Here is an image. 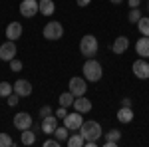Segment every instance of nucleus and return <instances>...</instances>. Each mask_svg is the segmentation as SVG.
<instances>
[{"instance_id":"1","label":"nucleus","mask_w":149,"mask_h":147,"mask_svg":"<svg viewBox=\"0 0 149 147\" xmlns=\"http://www.w3.org/2000/svg\"><path fill=\"white\" fill-rule=\"evenodd\" d=\"M81 72H84V78L88 79V82H100L102 76H103L102 64H100L97 60H93V58H88V60H86Z\"/></svg>"},{"instance_id":"2","label":"nucleus","mask_w":149,"mask_h":147,"mask_svg":"<svg viewBox=\"0 0 149 147\" xmlns=\"http://www.w3.org/2000/svg\"><path fill=\"white\" fill-rule=\"evenodd\" d=\"M80 133L81 137L86 139V141H97L100 137H102V125L97 123V121H93V119H90V121H84L80 127Z\"/></svg>"},{"instance_id":"3","label":"nucleus","mask_w":149,"mask_h":147,"mask_svg":"<svg viewBox=\"0 0 149 147\" xmlns=\"http://www.w3.org/2000/svg\"><path fill=\"white\" fill-rule=\"evenodd\" d=\"M80 54L84 58H93L97 54V38L92 34H86L80 40Z\"/></svg>"},{"instance_id":"4","label":"nucleus","mask_w":149,"mask_h":147,"mask_svg":"<svg viewBox=\"0 0 149 147\" xmlns=\"http://www.w3.org/2000/svg\"><path fill=\"white\" fill-rule=\"evenodd\" d=\"M42 34H44L46 40H60L64 36V26L60 22H48L42 30Z\"/></svg>"},{"instance_id":"5","label":"nucleus","mask_w":149,"mask_h":147,"mask_svg":"<svg viewBox=\"0 0 149 147\" xmlns=\"http://www.w3.org/2000/svg\"><path fill=\"white\" fill-rule=\"evenodd\" d=\"M131 70H133V76L139 78V79H147L149 78V62L145 60V58L135 60L133 66H131Z\"/></svg>"},{"instance_id":"6","label":"nucleus","mask_w":149,"mask_h":147,"mask_svg":"<svg viewBox=\"0 0 149 147\" xmlns=\"http://www.w3.org/2000/svg\"><path fill=\"white\" fill-rule=\"evenodd\" d=\"M81 115H84V113H80V111H76V109H74L72 113H68V115L64 117V125L68 127L70 131H76V129H80L81 123H84V117H81Z\"/></svg>"},{"instance_id":"7","label":"nucleus","mask_w":149,"mask_h":147,"mask_svg":"<svg viewBox=\"0 0 149 147\" xmlns=\"http://www.w3.org/2000/svg\"><path fill=\"white\" fill-rule=\"evenodd\" d=\"M34 123V119H32V115L26 111H20L14 115V127L18 129V131H24V129H30Z\"/></svg>"},{"instance_id":"8","label":"nucleus","mask_w":149,"mask_h":147,"mask_svg":"<svg viewBox=\"0 0 149 147\" xmlns=\"http://www.w3.org/2000/svg\"><path fill=\"white\" fill-rule=\"evenodd\" d=\"M70 91L76 95V98H80V95H86V90H88V86H86V78H70Z\"/></svg>"},{"instance_id":"9","label":"nucleus","mask_w":149,"mask_h":147,"mask_svg":"<svg viewBox=\"0 0 149 147\" xmlns=\"http://www.w3.org/2000/svg\"><path fill=\"white\" fill-rule=\"evenodd\" d=\"M40 12V6H38V0H22L20 4V14L24 18H32Z\"/></svg>"},{"instance_id":"10","label":"nucleus","mask_w":149,"mask_h":147,"mask_svg":"<svg viewBox=\"0 0 149 147\" xmlns=\"http://www.w3.org/2000/svg\"><path fill=\"white\" fill-rule=\"evenodd\" d=\"M14 58H16V44H14V40H8V42H4L0 46V60L10 62Z\"/></svg>"},{"instance_id":"11","label":"nucleus","mask_w":149,"mask_h":147,"mask_svg":"<svg viewBox=\"0 0 149 147\" xmlns=\"http://www.w3.org/2000/svg\"><path fill=\"white\" fill-rule=\"evenodd\" d=\"M56 127H58V117H56V113H52V115L44 117V119H42V123H40V129H42L44 133H48V135H54Z\"/></svg>"},{"instance_id":"12","label":"nucleus","mask_w":149,"mask_h":147,"mask_svg":"<svg viewBox=\"0 0 149 147\" xmlns=\"http://www.w3.org/2000/svg\"><path fill=\"white\" fill-rule=\"evenodd\" d=\"M14 93H18L20 98H28L32 93V84L28 79H16L14 82Z\"/></svg>"},{"instance_id":"13","label":"nucleus","mask_w":149,"mask_h":147,"mask_svg":"<svg viewBox=\"0 0 149 147\" xmlns=\"http://www.w3.org/2000/svg\"><path fill=\"white\" fill-rule=\"evenodd\" d=\"M127 48H129V38L127 36H119V38H115L113 46H111V52L117 54V56H121V54H125Z\"/></svg>"},{"instance_id":"14","label":"nucleus","mask_w":149,"mask_h":147,"mask_svg":"<svg viewBox=\"0 0 149 147\" xmlns=\"http://www.w3.org/2000/svg\"><path fill=\"white\" fill-rule=\"evenodd\" d=\"M76 111H80V113H90L92 111V102L86 98V95H80V98H76L74 100V105H72Z\"/></svg>"},{"instance_id":"15","label":"nucleus","mask_w":149,"mask_h":147,"mask_svg":"<svg viewBox=\"0 0 149 147\" xmlns=\"http://www.w3.org/2000/svg\"><path fill=\"white\" fill-rule=\"evenodd\" d=\"M6 38L8 40H18V38H22V24L20 22H10L6 26Z\"/></svg>"},{"instance_id":"16","label":"nucleus","mask_w":149,"mask_h":147,"mask_svg":"<svg viewBox=\"0 0 149 147\" xmlns=\"http://www.w3.org/2000/svg\"><path fill=\"white\" fill-rule=\"evenodd\" d=\"M135 52L139 54V58H149V36H143L135 42Z\"/></svg>"},{"instance_id":"17","label":"nucleus","mask_w":149,"mask_h":147,"mask_svg":"<svg viewBox=\"0 0 149 147\" xmlns=\"http://www.w3.org/2000/svg\"><path fill=\"white\" fill-rule=\"evenodd\" d=\"M38 6H40V14L42 16H52L54 10H56L54 0H38Z\"/></svg>"},{"instance_id":"18","label":"nucleus","mask_w":149,"mask_h":147,"mask_svg":"<svg viewBox=\"0 0 149 147\" xmlns=\"http://www.w3.org/2000/svg\"><path fill=\"white\" fill-rule=\"evenodd\" d=\"M117 119H119L121 123H131V121H133V109L121 105V109L117 111Z\"/></svg>"},{"instance_id":"19","label":"nucleus","mask_w":149,"mask_h":147,"mask_svg":"<svg viewBox=\"0 0 149 147\" xmlns=\"http://www.w3.org/2000/svg\"><path fill=\"white\" fill-rule=\"evenodd\" d=\"M20 141H22V145H34L36 143V133L32 129H24L22 133H20Z\"/></svg>"},{"instance_id":"20","label":"nucleus","mask_w":149,"mask_h":147,"mask_svg":"<svg viewBox=\"0 0 149 147\" xmlns=\"http://www.w3.org/2000/svg\"><path fill=\"white\" fill-rule=\"evenodd\" d=\"M74 100H76V95L72 93V91H64L60 98H58V102H60V105L62 107H70V105H74Z\"/></svg>"},{"instance_id":"21","label":"nucleus","mask_w":149,"mask_h":147,"mask_svg":"<svg viewBox=\"0 0 149 147\" xmlns=\"http://www.w3.org/2000/svg\"><path fill=\"white\" fill-rule=\"evenodd\" d=\"M66 143H68L70 147H84L86 145V139L81 137V133H74V135H70L68 139H66Z\"/></svg>"},{"instance_id":"22","label":"nucleus","mask_w":149,"mask_h":147,"mask_svg":"<svg viewBox=\"0 0 149 147\" xmlns=\"http://www.w3.org/2000/svg\"><path fill=\"white\" fill-rule=\"evenodd\" d=\"M68 131H70V129L66 127V125H62V127L58 125V127H56V131H54V137H56L58 141H66V139L70 137V133H68Z\"/></svg>"},{"instance_id":"23","label":"nucleus","mask_w":149,"mask_h":147,"mask_svg":"<svg viewBox=\"0 0 149 147\" xmlns=\"http://www.w3.org/2000/svg\"><path fill=\"white\" fill-rule=\"evenodd\" d=\"M137 28L141 36H149V16H141V20L137 22Z\"/></svg>"},{"instance_id":"24","label":"nucleus","mask_w":149,"mask_h":147,"mask_svg":"<svg viewBox=\"0 0 149 147\" xmlns=\"http://www.w3.org/2000/svg\"><path fill=\"white\" fill-rule=\"evenodd\" d=\"M10 93H14V86L8 82H0V98H8Z\"/></svg>"},{"instance_id":"25","label":"nucleus","mask_w":149,"mask_h":147,"mask_svg":"<svg viewBox=\"0 0 149 147\" xmlns=\"http://www.w3.org/2000/svg\"><path fill=\"white\" fill-rule=\"evenodd\" d=\"M141 16H143V14H141V10H139V8H131V10H129V14H127V20H129L131 24H137L139 20H141Z\"/></svg>"},{"instance_id":"26","label":"nucleus","mask_w":149,"mask_h":147,"mask_svg":"<svg viewBox=\"0 0 149 147\" xmlns=\"http://www.w3.org/2000/svg\"><path fill=\"white\" fill-rule=\"evenodd\" d=\"M121 139V131H117V129H111V131H107L105 133V141H119Z\"/></svg>"},{"instance_id":"27","label":"nucleus","mask_w":149,"mask_h":147,"mask_svg":"<svg viewBox=\"0 0 149 147\" xmlns=\"http://www.w3.org/2000/svg\"><path fill=\"white\" fill-rule=\"evenodd\" d=\"M14 141H12V137L8 133H0V147H10Z\"/></svg>"},{"instance_id":"28","label":"nucleus","mask_w":149,"mask_h":147,"mask_svg":"<svg viewBox=\"0 0 149 147\" xmlns=\"http://www.w3.org/2000/svg\"><path fill=\"white\" fill-rule=\"evenodd\" d=\"M8 64H10V70H12V72H20V70H22V60H18V58L10 60Z\"/></svg>"},{"instance_id":"29","label":"nucleus","mask_w":149,"mask_h":147,"mask_svg":"<svg viewBox=\"0 0 149 147\" xmlns=\"http://www.w3.org/2000/svg\"><path fill=\"white\" fill-rule=\"evenodd\" d=\"M6 100H8V105L14 107V105H18V102H20V95H18V93H10Z\"/></svg>"},{"instance_id":"30","label":"nucleus","mask_w":149,"mask_h":147,"mask_svg":"<svg viewBox=\"0 0 149 147\" xmlns=\"http://www.w3.org/2000/svg\"><path fill=\"white\" fill-rule=\"evenodd\" d=\"M52 107H50V105H44V107H40V117H42V119H44V117H48V115H52Z\"/></svg>"},{"instance_id":"31","label":"nucleus","mask_w":149,"mask_h":147,"mask_svg":"<svg viewBox=\"0 0 149 147\" xmlns=\"http://www.w3.org/2000/svg\"><path fill=\"white\" fill-rule=\"evenodd\" d=\"M66 115H68V107H62V105H60V107L56 109V117L58 119H64Z\"/></svg>"},{"instance_id":"32","label":"nucleus","mask_w":149,"mask_h":147,"mask_svg":"<svg viewBox=\"0 0 149 147\" xmlns=\"http://www.w3.org/2000/svg\"><path fill=\"white\" fill-rule=\"evenodd\" d=\"M62 145V141H58L56 137L54 139H48V141H44V147H60Z\"/></svg>"},{"instance_id":"33","label":"nucleus","mask_w":149,"mask_h":147,"mask_svg":"<svg viewBox=\"0 0 149 147\" xmlns=\"http://www.w3.org/2000/svg\"><path fill=\"white\" fill-rule=\"evenodd\" d=\"M90 2H92V0H76V4H78L80 8H86V6H90Z\"/></svg>"},{"instance_id":"34","label":"nucleus","mask_w":149,"mask_h":147,"mask_svg":"<svg viewBox=\"0 0 149 147\" xmlns=\"http://www.w3.org/2000/svg\"><path fill=\"white\" fill-rule=\"evenodd\" d=\"M139 4H141V0H129V6L131 8H139Z\"/></svg>"},{"instance_id":"35","label":"nucleus","mask_w":149,"mask_h":147,"mask_svg":"<svg viewBox=\"0 0 149 147\" xmlns=\"http://www.w3.org/2000/svg\"><path fill=\"white\" fill-rule=\"evenodd\" d=\"M121 105H125V107H131V100H129V98H123V100H121Z\"/></svg>"},{"instance_id":"36","label":"nucleus","mask_w":149,"mask_h":147,"mask_svg":"<svg viewBox=\"0 0 149 147\" xmlns=\"http://www.w3.org/2000/svg\"><path fill=\"white\" fill-rule=\"evenodd\" d=\"M103 145H105V147H115L117 143H115V141H103Z\"/></svg>"},{"instance_id":"37","label":"nucleus","mask_w":149,"mask_h":147,"mask_svg":"<svg viewBox=\"0 0 149 147\" xmlns=\"http://www.w3.org/2000/svg\"><path fill=\"white\" fill-rule=\"evenodd\" d=\"M97 145V141H86V147H95Z\"/></svg>"},{"instance_id":"38","label":"nucleus","mask_w":149,"mask_h":147,"mask_svg":"<svg viewBox=\"0 0 149 147\" xmlns=\"http://www.w3.org/2000/svg\"><path fill=\"white\" fill-rule=\"evenodd\" d=\"M109 2H111V4H121L123 0H109Z\"/></svg>"},{"instance_id":"39","label":"nucleus","mask_w":149,"mask_h":147,"mask_svg":"<svg viewBox=\"0 0 149 147\" xmlns=\"http://www.w3.org/2000/svg\"><path fill=\"white\" fill-rule=\"evenodd\" d=\"M147 10H149V0H147Z\"/></svg>"}]
</instances>
